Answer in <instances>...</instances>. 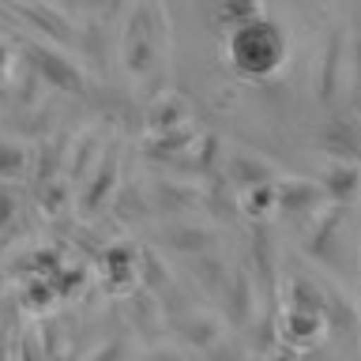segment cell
Here are the masks:
<instances>
[{
    "label": "cell",
    "mask_w": 361,
    "mask_h": 361,
    "mask_svg": "<svg viewBox=\"0 0 361 361\" xmlns=\"http://www.w3.org/2000/svg\"><path fill=\"white\" fill-rule=\"evenodd\" d=\"M226 53H230V64L237 75L267 79L286 64V34H282V27L275 19L256 16V19H248V23L230 30Z\"/></svg>",
    "instance_id": "cell-1"
},
{
    "label": "cell",
    "mask_w": 361,
    "mask_h": 361,
    "mask_svg": "<svg viewBox=\"0 0 361 361\" xmlns=\"http://www.w3.org/2000/svg\"><path fill=\"white\" fill-rule=\"evenodd\" d=\"M27 56H30L34 72L45 75L53 87L79 94V87H83V72H79V68L68 61V56H56V53H49V49H42V45H27Z\"/></svg>",
    "instance_id": "cell-2"
},
{
    "label": "cell",
    "mask_w": 361,
    "mask_h": 361,
    "mask_svg": "<svg viewBox=\"0 0 361 361\" xmlns=\"http://www.w3.org/2000/svg\"><path fill=\"white\" fill-rule=\"evenodd\" d=\"M256 16H264V11H259V0H219V19L230 30L248 23V19H256Z\"/></svg>",
    "instance_id": "cell-3"
},
{
    "label": "cell",
    "mask_w": 361,
    "mask_h": 361,
    "mask_svg": "<svg viewBox=\"0 0 361 361\" xmlns=\"http://www.w3.org/2000/svg\"><path fill=\"white\" fill-rule=\"evenodd\" d=\"M23 166H27V158L16 143H0V180H11L16 173H23Z\"/></svg>",
    "instance_id": "cell-4"
}]
</instances>
